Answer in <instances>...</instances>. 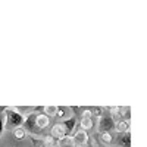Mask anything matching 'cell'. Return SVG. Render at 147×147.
I'll use <instances>...</instances> for the list:
<instances>
[{"label": "cell", "mask_w": 147, "mask_h": 147, "mask_svg": "<svg viewBox=\"0 0 147 147\" xmlns=\"http://www.w3.org/2000/svg\"><path fill=\"white\" fill-rule=\"evenodd\" d=\"M12 134H13V137L16 140H24V138H25V136H27V131L24 129L22 127H19V128L12 129Z\"/></svg>", "instance_id": "11"}, {"label": "cell", "mask_w": 147, "mask_h": 147, "mask_svg": "<svg viewBox=\"0 0 147 147\" xmlns=\"http://www.w3.org/2000/svg\"><path fill=\"white\" fill-rule=\"evenodd\" d=\"M99 136H100V140H102L103 144H112V143H113L112 132H100Z\"/></svg>", "instance_id": "12"}, {"label": "cell", "mask_w": 147, "mask_h": 147, "mask_svg": "<svg viewBox=\"0 0 147 147\" xmlns=\"http://www.w3.org/2000/svg\"><path fill=\"white\" fill-rule=\"evenodd\" d=\"M49 124H50V118L47 115H44L43 112H40V113L31 112L30 115L25 116L22 128L25 131H30V134H32V136H37L43 129H46L49 127Z\"/></svg>", "instance_id": "1"}, {"label": "cell", "mask_w": 147, "mask_h": 147, "mask_svg": "<svg viewBox=\"0 0 147 147\" xmlns=\"http://www.w3.org/2000/svg\"><path fill=\"white\" fill-rule=\"evenodd\" d=\"M77 124H78V121H77V116H75V115L69 116L68 119H65L62 124H60V125L63 127V129H65L66 137H71V136H72V132L75 131V128H77Z\"/></svg>", "instance_id": "5"}, {"label": "cell", "mask_w": 147, "mask_h": 147, "mask_svg": "<svg viewBox=\"0 0 147 147\" xmlns=\"http://www.w3.org/2000/svg\"><path fill=\"white\" fill-rule=\"evenodd\" d=\"M50 137L55 138V140H62V138H65V137H66V134H65L63 127L60 125V124L53 125V128L50 129Z\"/></svg>", "instance_id": "6"}, {"label": "cell", "mask_w": 147, "mask_h": 147, "mask_svg": "<svg viewBox=\"0 0 147 147\" xmlns=\"http://www.w3.org/2000/svg\"><path fill=\"white\" fill-rule=\"evenodd\" d=\"M57 147H75L71 137H65L62 140H57Z\"/></svg>", "instance_id": "13"}, {"label": "cell", "mask_w": 147, "mask_h": 147, "mask_svg": "<svg viewBox=\"0 0 147 147\" xmlns=\"http://www.w3.org/2000/svg\"><path fill=\"white\" fill-rule=\"evenodd\" d=\"M80 127H81V129L85 131V132H87L88 129H91V128H93V118H81Z\"/></svg>", "instance_id": "10"}, {"label": "cell", "mask_w": 147, "mask_h": 147, "mask_svg": "<svg viewBox=\"0 0 147 147\" xmlns=\"http://www.w3.org/2000/svg\"><path fill=\"white\" fill-rule=\"evenodd\" d=\"M56 107H57V106H44V107H43V113L47 115L49 118L55 116V115H56Z\"/></svg>", "instance_id": "15"}, {"label": "cell", "mask_w": 147, "mask_h": 147, "mask_svg": "<svg viewBox=\"0 0 147 147\" xmlns=\"http://www.w3.org/2000/svg\"><path fill=\"white\" fill-rule=\"evenodd\" d=\"M30 138H31V141H32V147H46L41 138H35L34 136H30Z\"/></svg>", "instance_id": "16"}, {"label": "cell", "mask_w": 147, "mask_h": 147, "mask_svg": "<svg viewBox=\"0 0 147 147\" xmlns=\"http://www.w3.org/2000/svg\"><path fill=\"white\" fill-rule=\"evenodd\" d=\"M5 131V113H0V137Z\"/></svg>", "instance_id": "17"}, {"label": "cell", "mask_w": 147, "mask_h": 147, "mask_svg": "<svg viewBox=\"0 0 147 147\" xmlns=\"http://www.w3.org/2000/svg\"><path fill=\"white\" fill-rule=\"evenodd\" d=\"M72 141H74V146L75 147H85L88 143V136H87V132L82 131V129H77V131H74L72 132V136H71Z\"/></svg>", "instance_id": "4"}, {"label": "cell", "mask_w": 147, "mask_h": 147, "mask_svg": "<svg viewBox=\"0 0 147 147\" xmlns=\"http://www.w3.org/2000/svg\"><path fill=\"white\" fill-rule=\"evenodd\" d=\"M69 110H71V109L66 107V106H57V107H56V115H55V116L68 119V118L71 116V112H69Z\"/></svg>", "instance_id": "9"}, {"label": "cell", "mask_w": 147, "mask_h": 147, "mask_svg": "<svg viewBox=\"0 0 147 147\" xmlns=\"http://www.w3.org/2000/svg\"><path fill=\"white\" fill-rule=\"evenodd\" d=\"M24 116L16 107H6L5 110V129H15L24 125Z\"/></svg>", "instance_id": "2"}, {"label": "cell", "mask_w": 147, "mask_h": 147, "mask_svg": "<svg viewBox=\"0 0 147 147\" xmlns=\"http://www.w3.org/2000/svg\"><path fill=\"white\" fill-rule=\"evenodd\" d=\"M116 144L119 147H131V134L129 132L119 134L116 138Z\"/></svg>", "instance_id": "8"}, {"label": "cell", "mask_w": 147, "mask_h": 147, "mask_svg": "<svg viewBox=\"0 0 147 147\" xmlns=\"http://www.w3.org/2000/svg\"><path fill=\"white\" fill-rule=\"evenodd\" d=\"M115 129V119L110 116V113H102L97 121V131L100 132H112Z\"/></svg>", "instance_id": "3"}, {"label": "cell", "mask_w": 147, "mask_h": 147, "mask_svg": "<svg viewBox=\"0 0 147 147\" xmlns=\"http://www.w3.org/2000/svg\"><path fill=\"white\" fill-rule=\"evenodd\" d=\"M41 140H43V143H44L46 147H57V140L52 138L50 136H47V137H44Z\"/></svg>", "instance_id": "14"}, {"label": "cell", "mask_w": 147, "mask_h": 147, "mask_svg": "<svg viewBox=\"0 0 147 147\" xmlns=\"http://www.w3.org/2000/svg\"><path fill=\"white\" fill-rule=\"evenodd\" d=\"M115 131L119 134H124V132H129V121L127 119H119L115 121Z\"/></svg>", "instance_id": "7"}, {"label": "cell", "mask_w": 147, "mask_h": 147, "mask_svg": "<svg viewBox=\"0 0 147 147\" xmlns=\"http://www.w3.org/2000/svg\"><path fill=\"white\" fill-rule=\"evenodd\" d=\"M81 118H93V110L91 109H84V112L81 113Z\"/></svg>", "instance_id": "18"}]
</instances>
